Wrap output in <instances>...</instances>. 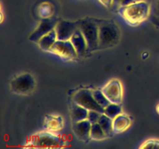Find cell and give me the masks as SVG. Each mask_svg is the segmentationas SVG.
Instances as JSON below:
<instances>
[{"mask_svg":"<svg viewBox=\"0 0 159 149\" xmlns=\"http://www.w3.org/2000/svg\"><path fill=\"white\" fill-rule=\"evenodd\" d=\"M72 100L88 110H95L101 113H104V109L96 102L93 96V91L90 89L84 88L78 91L73 96Z\"/></svg>","mask_w":159,"mask_h":149,"instance_id":"obj_6","label":"cell"},{"mask_svg":"<svg viewBox=\"0 0 159 149\" xmlns=\"http://www.w3.org/2000/svg\"><path fill=\"white\" fill-rule=\"evenodd\" d=\"M93 96H94L95 99L96 100V102L102 107V108H106L108 105H110L111 102H110L108 99L107 98V96L104 95V93H102V90H93Z\"/></svg>","mask_w":159,"mask_h":149,"instance_id":"obj_20","label":"cell"},{"mask_svg":"<svg viewBox=\"0 0 159 149\" xmlns=\"http://www.w3.org/2000/svg\"><path fill=\"white\" fill-rule=\"evenodd\" d=\"M10 87L11 90L16 94L27 95L34 90L35 87V80L31 74L24 73L12 79Z\"/></svg>","mask_w":159,"mask_h":149,"instance_id":"obj_5","label":"cell"},{"mask_svg":"<svg viewBox=\"0 0 159 149\" xmlns=\"http://www.w3.org/2000/svg\"><path fill=\"white\" fill-rule=\"evenodd\" d=\"M143 1H145V2H150L151 0H143Z\"/></svg>","mask_w":159,"mask_h":149,"instance_id":"obj_27","label":"cell"},{"mask_svg":"<svg viewBox=\"0 0 159 149\" xmlns=\"http://www.w3.org/2000/svg\"><path fill=\"white\" fill-rule=\"evenodd\" d=\"M156 111H157V113L159 114V103L157 105V106H156Z\"/></svg>","mask_w":159,"mask_h":149,"instance_id":"obj_26","label":"cell"},{"mask_svg":"<svg viewBox=\"0 0 159 149\" xmlns=\"http://www.w3.org/2000/svg\"><path fill=\"white\" fill-rule=\"evenodd\" d=\"M49 51L65 60H73L78 57L77 52L70 40H57Z\"/></svg>","mask_w":159,"mask_h":149,"instance_id":"obj_7","label":"cell"},{"mask_svg":"<svg viewBox=\"0 0 159 149\" xmlns=\"http://www.w3.org/2000/svg\"><path fill=\"white\" fill-rule=\"evenodd\" d=\"M99 1L106 7H111L113 5V0H99Z\"/></svg>","mask_w":159,"mask_h":149,"instance_id":"obj_24","label":"cell"},{"mask_svg":"<svg viewBox=\"0 0 159 149\" xmlns=\"http://www.w3.org/2000/svg\"><path fill=\"white\" fill-rule=\"evenodd\" d=\"M79 29L85 37L88 47V52L99 49V27L96 20L84 18L77 21Z\"/></svg>","mask_w":159,"mask_h":149,"instance_id":"obj_3","label":"cell"},{"mask_svg":"<svg viewBox=\"0 0 159 149\" xmlns=\"http://www.w3.org/2000/svg\"><path fill=\"white\" fill-rule=\"evenodd\" d=\"M59 22V20L57 18H46L43 19L40 21V24L37 27V29L33 32V34L30 36V40L33 42H38L39 40L51 32V30L55 29L56 25Z\"/></svg>","mask_w":159,"mask_h":149,"instance_id":"obj_9","label":"cell"},{"mask_svg":"<svg viewBox=\"0 0 159 149\" xmlns=\"http://www.w3.org/2000/svg\"><path fill=\"white\" fill-rule=\"evenodd\" d=\"M102 113H99V112L95 111V110H89L88 117L87 120L89 121L91 124H95V123H98L99 118L102 116Z\"/></svg>","mask_w":159,"mask_h":149,"instance_id":"obj_21","label":"cell"},{"mask_svg":"<svg viewBox=\"0 0 159 149\" xmlns=\"http://www.w3.org/2000/svg\"><path fill=\"white\" fill-rule=\"evenodd\" d=\"M103 113L111 119H114L116 116L122 113V108L120 104L110 103L106 108H104Z\"/></svg>","mask_w":159,"mask_h":149,"instance_id":"obj_19","label":"cell"},{"mask_svg":"<svg viewBox=\"0 0 159 149\" xmlns=\"http://www.w3.org/2000/svg\"><path fill=\"white\" fill-rule=\"evenodd\" d=\"M138 1H140V0H120V6H128V5L132 4L134 2H136Z\"/></svg>","mask_w":159,"mask_h":149,"instance_id":"obj_23","label":"cell"},{"mask_svg":"<svg viewBox=\"0 0 159 149\" xmlns=\"http://www.w3.org/2000/svg\"><path fill=\"white\" fill-rule=\"evenodd\" d=\"M91 127L92 124L87 119L79 121V122L73 123V133L79 140L87 141L90 139Z\"/></svg>","mask_w":159,"mask_h":149,"instance_id":"obj_11","label":"cell"},{"mask_svg":"<svg viewBox=\"0 0 159 149\" xmlns=\"http://www.w3.org/2000/svg\"><path fill=\"white\" fill-rule=\"evenodd\" d=\"M69 40L74 46L75 49L77 52L78 57H83L88 52L86 40L79 29L73 34Z\"/></svg>","mask_w":159,"mask_h":149,"instance_id":"obj_12","label":"cell"},{"mask_svg":"<svg viewBox=\"0 0 159 149\" xmlns=\"http://www.w3.org/2000/svg\"><path fill=\"white\" fill-rule=\"evenodd\" d=\"M119 12L123 18L130 25L140 24L149 15V2L143 0L119 8Z\"/></svg>","mask_w":159,"mask_h":149,"instance_id":"obj_2","label":"cell"},{"mask_svg":"<svg viewBox=\"0 0 159 149\" xmlns=\"http://www.w3.org/2000/svg\"><path fill=\"white\" fill-rule=\"evenodd\" d=\"M131 124L130 117L126 114L120 113L117 116L113 119V132L116 133H122L125 131Z\"/></svg>","mask_w":159,"mask_h":149,"instance_id":"obj_13","label":"cell"},{"mask_svg":"<svg viewBox=\"0 0 159 149\" xmlns=\"http://www.w3.org/2000/svg\"><path fill=\"white\" fill-rule=\"evenodd\" d=\"M99 27V49H107L117 44L120 30L113 20L95 19Z\"/></svg>","mask_w":159,"mask_h":149,"instance_id":"obj_1","label":"cell"},{"mask_svg":"<svg viewBox=\"0 0 159 149\" xmlns=\"http://www.w3.org/2000/svg\"><path fill=\"white\" fill-rule=\"evenodd\" d=\"M62 121L61 117H56V116H49L45 120V127L48 130L51 131H57L62 127Z\"/></svg>","mask_w":159,"mask_h":149,"instance_id":"obj_17","label":"cell"},{"mask_svg":"<svg viewBox=\"0 0 159 149\" xmlns=\"http://www.w3.org/2000/svg\"><path fill=\"white\" fill-rule=\"evenodd\" d=\"M98 123L101 126L107 137H111L113 135V133H114L113 130V119L102 113Z\"/></svg>","mask_w":159,"mask_h":149,"instance_id":"obj_16","label":"cell"},{"mask_svg":"<svg viewBox=\"0 0 159 149\" xmlns=\"http://www.w3.org/2000/svg\"><path fill=\"white\" fill-rule=\"evenodd\" d=\"M141 148H159V140H148L141 145Z\"/></svg>","mask_w":159,"mask_h":149,"instance_id":"obj_22","label":"cell"},{"mask_svg":"<svg viewBox=\"0 0 159 149\" xmlns=\"http://www.w3.org/2000/svg\"><path fill=\"white\" fill-rule=\"evenodd\" d=\"M88 110L73 102L71 108V118L73 123L86 120L88 117Z\"/></svg>","mask_w":159,"mask_h":149,"instance_id":"obj_14","label":"cell"},{"mask_svg":"<svg viewBox=\"0 0 159 149\" xmlns=\"http://www.w3.org/2000/svg\"><path fill=\"white\" fill-rule=\"evenodd\" d=\"M112 6L114 8H120V0H113Z\"/></svg>","mask_w":159,"mask_h":149,"instance_id":"obj_25","label":"cell"},{"mask_svg":"<svg viewBox=\"0 0 159 149\" xmlns=\"http://www.w3.org/2000/svg\"><path fill=\"white\" fill-rule=\"evenodd\" d=\"M111 103L120 104L123 99L122 84L117 79L110 80L102 89Z\"/></svg>","mask_w":159,"mask_h":149,"instance_id":"obj_8","label":"cell"},{"mask_svg":"<svg viewBox=\"0 0 159 149\" xmlns=\"http://www.w3.org/2000/svg\"><path fill=\"white\" fill-rule=\"evenodd\" d=\"M57 40V34H56V31L55 29H53L51 32L47 34L46 35L42 37L39 40V41L37 42V43H38L40 49L43 50V51H50L51 48L52 47V46L54 44V43H55Z\"/></svg>","mask_w":159,"mask_h":149,"instance_id":"obj_15","label":"cell"},{"mask_svg":"<svg viewBox=\"0 0 159 149\" xmlns=\"http://www.w3.org/2000/svg\"><path fill=\"white\" fill-rule=\"evenodd\" d=\"M106 138H107V135L106 134L99 123L92 124L90 138L93 140H96V141H101V140L105 139Z\"/></svg>","mask_w":159,"mask_h":149,"instance_id":"obj_18","label":"cell"},{"mask_svg":"<svg viewBox=\"0 0 159 149\" xmlns=\"http://www.w3.org/2000/svg\"><path fill=\"white\" fill-rule=\"evenodd\" d=\"M29 144L32 147L55 148L61 147L65 143L59 135L54 134L49 132H43L33 136Z\"/></svg>","mask_w":159,"mask_h":149,"instance_id":"obj_4","label":"cell"},{"mask_svg":"<svg viewBox=\"0 0 159 149\" xmlns=\"http://www.w3.org/2000/svg\"><path fill=\"white\" fill-rule=\"evenodd\" d=\"M57 38L58 40H69L73 34L79 29L77 21L70 22L59 20L55 27Z\"/></svg>","mask_w":159,"mask_h":149,"instance_id":"obj_10","label":"cell"}]
</instances>
